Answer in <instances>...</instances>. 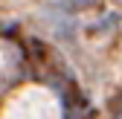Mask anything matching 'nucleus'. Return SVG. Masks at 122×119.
<instances>
[{"label":"nucleus","mask_w":122,"mask_h":119,"mask_svg":"<svg viewBox=\"0 0 122 119\" xmlns=\"http://www.w3.org/2000/svg\"><path fill=\"white\" fill-rule=\"evenodd\" d=\"M0 119H61L58 99L44 87H23L6 99Z\"/></svg>","instance_id":"1"},{"label":"nucleus","mask_w":122,"mask_h":119,"mask_svg":"<svg viewBox=\"0 0 122 119\" xmlns=\"http://www.w3.org/2000/svg\"><path fill=\"white\" fill-rule=\"evenodd\" d=\"M3 67H6V52H3V47H0V73H3Z\"/></svg>","instance_id":"2"}]
</instances>
